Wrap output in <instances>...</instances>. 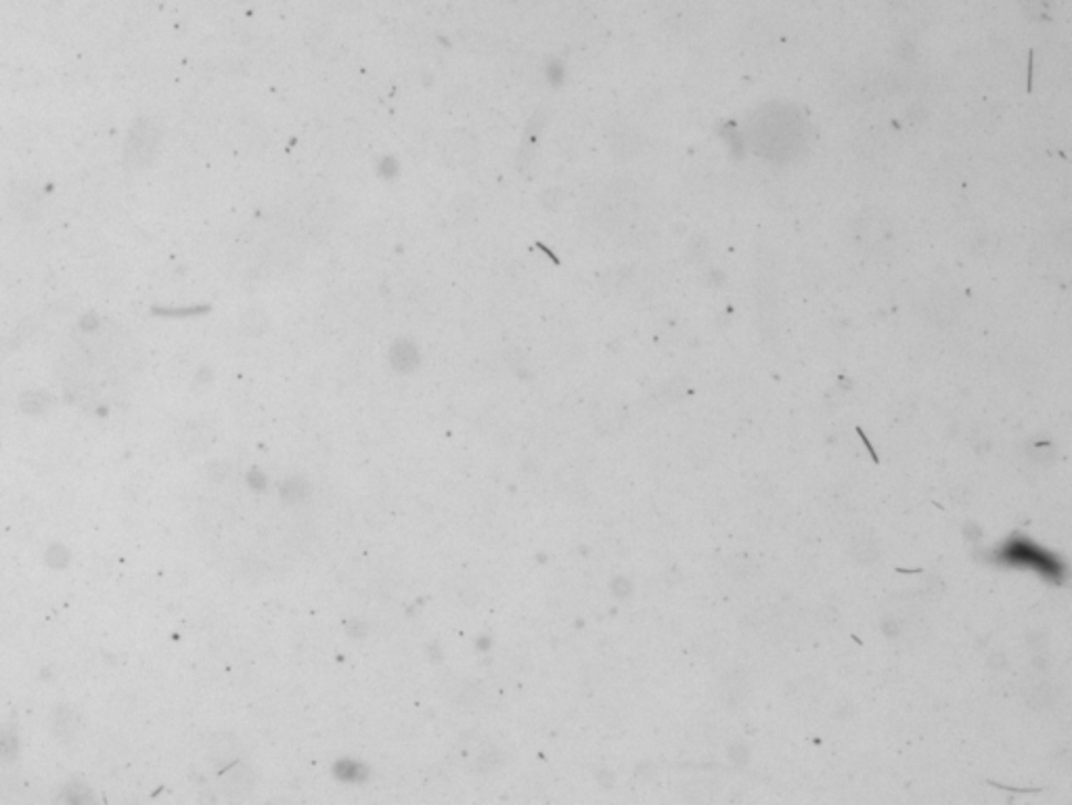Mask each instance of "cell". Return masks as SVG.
I'll return each instance as SVG.
<instances>
[{"instance_id":"obj_1","label":"cell","mask_w":1072,"mask_h":805,"mask_svg":"<svg viewBox=\"0 0 1072 805\" xmlns=\"http://www.w3.org/2000/svg\"><path fill=\"white\" fill-rule=\"evenodd\" d=\"M1001 560L1008 562V565H1016V567H1029L1032 571L1041 572V575L1051 577V579H1058V575L1062 572L1058 558H1053L1048 551L1035 548L1025 539L1009 541L1008 546L1001 551Z\"/></svg>"}]
</instances>
